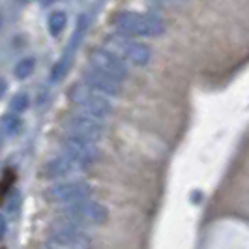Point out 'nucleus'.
<instances>
[{
  "mask_svg": "<svg viewBox=\"0 0 249 249\" xmlns=\"http://www.w3.org/2000/svg\"><path fill=\"white\" fill-rule=\"evenodd\" d=\"M56 219H58V225L85 231L88 227H100V225L107 223L109 210L101 202L88 199V200H83V202H75V204L62 206L58 210Z\"/></svg>",
  "mask_w": 249,
  "mask_h": 249,
  "instance_id": "1",
  "label": "nucleus"
},
{
  "mask_svg": "<svg viewBox=\"0 0 249 249\" xmlns=\"http://www.w3.org/2000/svg\"><path fill=\"white\" fill-rule=\"evenodd\" d=\"M114 26L127 36L156 37L165 32V23L160 17L139 12H122L114 17Z\"/></svg>",
  "mask_w": 249,
  "mask_h": 249,
  "instance_id": "2",
  "label": "nucleus"
},
{
  "mask_svg": "<svg viewBox=\"0 0 249 249\" xmlns=\"http://www.w3.org/2000/svg\"><path fill=\"white\" fill-rule=\"evenodd\" d=\"M105 49L111 51L112 54H116L122 62L133 64V66H146L152 58V49L146 43L137 41L133 37L124 36H109L105 39Z\"/></svg>",
  "mask_w": 249,
  "mask_h": 249,
  "instance_id": "3",
  "label": "nucleus"
},
{
  "mask_svg": "<svg viewBox=\"0 0 249 249\" xmlns=\"http://www.w3.org/2000/svg\"><path fill=\"white\" fill-rule=\"evenodd\" d=\"M70 100L73 101L79 109H83V114L94 116V118H105L111 116L112 105L105 96L98 94L96 90L88 88L85 83L83 85H75L70 90Z\"/></svg>",
  "mask_w": 249,
  "mask_h": 249,
  "instance_id": "4",
  "label": "nucleus"
},
{
  "mask_svg": "<svg viewBox=\"0 0 249 249\" xmlns=\"http://www.w3.org/2000/svg\"><path fill=\"white\" fill-rule=\"evenodd\" d=\"M45 199L49 200L51 204H75V202H83V200L92 199L94 195V187L88 182L83 180H73V182H60L54 184L49 189H45Z\"/></svg>",
  "mask_w": 249,
  "mask_h": 249,
  "instance_id": "5",
  "label": "nucleus"
},
{
  "mask_svg": "<svg viewBox=\"0 0 249 249\" xmlns=\"http://www.w3.org/2000/svg\"><path fill=\"white\" fill-rule=\"evenodd\" d=\"M49 249H92V238L85 231L56 225L47 236Z\"/></svg>",
  "mask_w": 249,
  "mask_h": 249,
  "instance_id": "6",
  "label": "nucleus"
},
{
  "mask_svg": "<svg viewBox=\"0 0 249 249\" xmlns=\"http://www.w3.org/2000/svg\"><path fill=\"white\" fill-rule=\"evenodd\" d=\"M64 129L70 137L85 139L90 142H96L105 135V125L101 124L100 118L88 116V114H71L64 122Z\"/></svg>",
  "mask_w": 249,
  "mask_h": 249,
  "instance_id": "7",
  "label": "nucleus"
},
{
  "mask_svg": "<svg viewBox=\"0 0 249 249\" xmlns=\"http://www.w3.org/2000/svg\"><path fill=\"white\" fill-rule=\"evenodd\" d=\"M88 60H90V68L98 70L101 73L109 75V77L120 81V83L127 77V66H125V62H122L116 54H112L111 51L107 49L90 51Z\"/></svg>",
  "mask_w": 249,
  "mask_h": 249,
  "instance_id": "8",
  "label": "nucleus"
},
{
  "mask_svg": "<svg viewBox=\"0 0 249 249\" xmlns=\"http://www.w3.org/2000/svg\"><path fill=\"white\" fill-rule=\"evenodd\" d=\"M62 150L66 156L73 158L79 163L83 165H92L100 160V150L94 142L90 141H85V139H77V137H70L66 135L62 141Z\"/></svg>",
  "mask_w": 249,
  "mask_h": 249,
  "instance_id": "9",
  "label": "nucleus"
},
{
  "mask_svg": "<svg viewBox=\"0 0 249 249\" xmlns=\"http://www.w3.org/2000/svg\"><path fill=\"white\" fill-rule=\"evenodd\" d=\"M83 81H85V85L88 88H92V90H96L98 94L101 96H120L122 94V85H120V81H116V79H112L109 75L101 73L98 70H94V68H87L85 71H83Z\"/></svg>",
  "mask_w": 249,
  "mask_h": 249,
  "instance_id": "10",
  "label": "nucleus"
},
{
  "mask_svg": "<svg viewBox=\"0 0 249 249\" xmlns=\"http://www.w3.org/2000/svg\"><path fill=\"white\" fill-rule=\"evenodd\" d=\"M83 169H87V165H83V163H79L73 158L62 154V156H56V158H53L51 161H47L43 165L41 176L43 178H49V180H54V178H64V176L81 173Z\"/></svg>",
  "mask_w": 249,
  "mask_h": 249,
  "instance_id": "11",
  "label": "nucleus"
},
{
  "mask_svg": "<svg viewBox=\"0 0 249 249\" xmlns=\"http://www.w3.org/2000/svg\"><path fill=\"white\" fill-rule=\"evenodd\" d=\"M71 64H73V56H71L70 53H66L62 58L54 64V68H53V71H51V81H53V83L62 81L64 77H66V73L70 71V66H71Z\"/></svg>",
  "mask_w": 249,
  "mask_h": 249,
  "instance_id": "12",
  "label": "nucleus"
},
{
  "mask_svg": "<svg viewBox=\"0 0 249 249\" xmlns=\"http://www.w3.org/2000/svg\"><path fill=\"white\" fill-rule=\"evenodd\" d=\"M23 127V120L19 118V114L8 112L6 116H2V131L8 135H17Z\"/></svg>",
  "mask_w": 249,
  "mask_h": 249,
  "instance_id": "13",
  "label": "nucleus"
},
{
  "mask_svg": "<svg viewBox=\"0 0 249 249\" xmlns=\"http://www.w3.org/2000/svg\"><path fill=\"white\" fill-rule=\"evenodd\" d=\"M34 68H36V60L34 58H23L21 62H17V66L13 68V75L17 79H28L30 75L34 73Z\"/></svg>",
  "mask_w": 249,
  "mask_h": 249,
  "instance_id": "14",
  "label": "nucleus"
},
{
  "mask_svg": "<svg viewBox=\"0 0 249 249\" xmlns=\"http://www.w3.org/2000/svg\"><path fill=\"white\" fill-rule=\"evenodd\" d=\"M68 25V15L64 12H54L49 17V32L53 36H58Z\"/></svg>",
  "mask_w": 249,
  "mask_h": 249,
  "instance_id": "15",
  "label": "nucleus"
},
{
  "mask_svg": "<svg viewBox=\"0 0 249 249\" xmlns=\"http://www.w3.org/2000/svg\"><path fill=\"white\" fill-rule=\"evenodd\" d=\"M28 103H30L28 96L21 92V94L13 96V100L10 101V109H12V112H15V114H21V112H25L26 109H28Z\"/></svg>",
  "mask_w": 249,
  "mask_h": 249,
  "instance_id": "16",
  "label": "nucleus"
},
{
  "mask_svg": "<svg viewBox=\"0 0 249 249\" xmlns=\"http://www.w3.org/2000/svg\"><path fill=\"white\" fill-rule=\"evenodd\" d=\"M6 231H8V223H6V217H4V215H0V240L4 238Z\"/></svg>",
  "mask_w": 249,
  "mask_h": 249,
  "instance_id": "17",
  "label": "nucleus"
},
{
  "mask_svg": "<svg viewBox=\"0 0 249 249\" xmlns=\"http://www.w3.org/2000/svg\"><path fill=\"white\" fill-rule=\"evenodd\" d=\"M6 90H8V85H6V81H4V79H0V98L6 94Z\"/></svg>",
  "mask_w": 249,
  "mask_h": 249,
  "instance_id": "18",
  "label": "nucleus"
},
{
  "mask_svg": "<svg viewBox=\"0 0 249 249\" xmlns=\"http://www.w3.org/2000/svg\"><path fill=\"white\" fill-rule=\"evenodd\" d=\"M39 2H41V4H43V6H51V4H53V2H54V0H39Z\"/></svg>",
  "mask_w": 249,
  "mask_h": 249,
  "instance_id": "19",
  "label": "nucleus"
}]
</instances>
